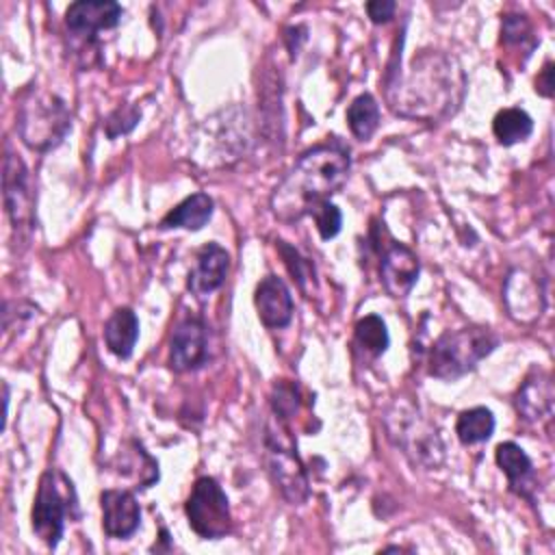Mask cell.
<instances>
[{"label":"cell","instance_id":"3","mask_svg":"<svg viewBox=\"0 0 555 555\" xmlns=\"http://www.w3.org/2000/svg\"><path fill=\"white\" fill-rule=\"evenodd\" d=\"M17 130L28 147L48 152L72 130V113L56 93L30 87L20 100Z\"/></svg>","mask_w":555,"mask_h":555},{"label":"cell","instance_id":"16","mask_svg":"<svg viewBox=\"0 0 555 555\" xmlns=\"http://www.w3.org/2000/svg\"><path fill=\"white\" fill-rule=\"evenodd\" d=\"M553 397L555 395H553L551 375L544 371H533L527 375V379L516 392V410L525 421L538 423L551 416Z\"/></svg>","mask_w":555,"mask_h":555},{"label":"cell","instance_id":"9","mask_svg":"<svg viewBox=\"0 0 555 555\" xmlns=\"http://www.w3.org/2000/svg\"><path fill=\"white\" fill-rule=\"evenodd\" d=\"M264 444H267V466L275 488L282 492V496L291 505H301L308 499L310 488H308L304 464L299 462L293 444L284 440L282 431H271V429H267Z\"/></svg>","mask_w":555,"mask_h":555},{"label":"cell","instance_id":"20","mask_svg":"<svg viewBox=\"0 0 555 555\" xmlns=\"http://www.w3.org/2000/svg\"><path fill=\"white\" fill-rule=\"evenodd\" d=\"M212 210H215V204L206 193H193L163 217L160 228L163 230L182 228V230L195 232V230H202L210 221Z\"/></svg>","mask_w":555,"mask_h":555},{"label":"cell","instance_id":"25","mask_svg":"<svg viewBox=\"0 0 555 555\" xmlns=\"http://www.w3.org/2000/svg\"><path fill=\"white\" fill-rule=\"evenodd\" d=\"M310 215H312V219L317 223V230H319L323 241H330V238H334L340 232L343 215H340L338 206H334L330 199L319 204Z\"/></svg>","mask_w":555,"mask_h":555},{"label":"cell","instance_id":"30","mask_svg":"<svg viewBox=\"0 0 555 555\" xmlns=\"http://www.w3.org/2000/svg\"><path fill=\"white\" fill-rule=\"evenodd\" d=\"M397 4L392 0H373L366 2V13L371 17L373 24H386L388 20H392Z\"/></svg>","mask_w":555,"mask_h":555},{"label":"cell","instance_id":"23","mask_svg":"<svg viewBox=\"0 0 555 555\" xmlns=\"http://www.w3.org/2000/svg\"><path fill=\"white\" fill-rule=\"evenodd\" d=\"M347 124L356 139L366 141L379 126V104L371 93L358 95L347 108Z\"/></svg>","mask_w":555,"mask_h":555},{"label":"cell","instance_id":"13","mask_svg":"<svg viewBox=\"0 0 555 555\" xmlns=\"http://www.w3.org/2000/svg\"><path fill=\"white\" fill-rule=\"evenodd\" d=\"M102 505V529L108 538L126 540L141 522V507L128 490H104L100 494Z\"/></svg>","mask_w":555,"mask_h":555},{"label":"cell","instance_id":"26","mask_svg":"<svg viewBox=\"0 0 555 555\" xmlns=\"http://www.w3.org/2000/svg\"><path fill=\"white\" fill-rule=\"evenodd\" d=\"M501 35L503 41L509 46H522L525 41H529V46H535L531 22L525 15H505L501 24Z\"/></svg>","mask_w":555,"mask_h":555},{"label":"cell","instance_id":"18","mask_svg":"<svg viewBox=\"0 0 555 555\" xmlns=\"http://www.w3.org/2000/svg\"><path fill=\"white\" fill-rule=\"evenodd\" d=\"M139 338V319L130 308H117L106 325H104V340L113 356L126 360L132 356V349Z\"/></svg>","mask_w":555,"mask_h":555},{"label":"cell","instance_id":"31","mask_svg":"<svg viewBox=\"0 0 555 555\" xmlns=\"http://www.w3.org/2000/svg\"><path fill=\"white\" fill-rule=\"evenodd\" d=\"M535 91L544 98H551L553 95V65L546 63L535 80Z\"/></svg>","mask_w":555,"mask_h":555},{"label":"cell","instance_id":"28","mask_svg":"<svg viewBox=\"0 0 555 555\" xmlns=\"http://www.w3.org/2000/svg\"><path fill=\"white\" fill-rule=\"evenodd\" d=\"M278 249H280V254H282V258H284L293 280H297V284L301 288H306V278H308V271H306L308 262H306V258H301L299 251L295 247H291L288 243H284V241H278Z\"/></svg>","mask_w":555,"mask_h":555},{"label":"cell","instance_id":"27","mask_svg":"<svg viewBox=\"0 0 555 555\" xmlns=\"http://www.w3.org/2000/svg\"><path fill=\"white\" fill-rule=\"evenodd\" d=\"M139 117H141L139 108H134V106H130V104L119 106L117 111H113V113L108 115L106 124H104L108 139H115V137H119V134L130 132V130L139 124Z\"/></svg>","mask_w":555,"mask_h":555},{"label":"cell","instance_id":"17","mask_svg":"<svg viewBox=\"0 0 555 555\" xmlns=\"http://www.w3.org/2000/svg\"><path fill=\"white\" fill-rule=\"evenodd\" d=\"M507 291H516L518 297H505L509 314L516 321H533L535 317H540L544 299H542V288L540 284H535V280L522 271H514L505 284Z\"/></svg>","mask_w":555,"mask_h":555},{"label":"cell","instance_id":"7","mask_svg":"<svg viewBox=\"0 0 555 555\" xmlns=\"http://www.w3.org/2000/svg\"><path fill=\"white\" fill-rule=\"evenodd\" d=\"M191 529L204 540H219L232 529L230 503L212 477H199L184 503Z\"/></svg>","mask_w":555,"mask_h":555},{"label":"cell","instance_id":"24","mask_svg":"<svg viewBox=\"0 0 555 555\" xmlns=\"http://www.w3.org/2000/svg\"><path fill=\"white\" fill-rule=\"evenodd\" d=\"M356 343L371 356H382L388 349L390 336L386 323L377 314H366L356 323Z\"/></svg>","mask_w":555,"mask_h":555},{"label":"cell","instance_id":"22","mask_svg":"<svg viewBox=\"0 0 555 555\" xmlns=\"http://www.w3.org/2000/svg\"><path fill=\"white\" fill-rule=\"evenodd\" d=\"M494 431V416L488 408L477 405L470 410H464L457 416L455 434L462 444H479L486 442Z\"/></svg>","mask_w":555,"mask_h":555},{"label":"cell","instance_id":"5","mask_svg":"<svg viewBox=\"0 0 555 555\" xmlns=\"http://www.w3.org/2000/svg\"><path fill=\"white\" fill-rule=\"evenodd\" d=\"M76 505L72 481L61 470H46L33 503V531L54 548L65 531V520Z\"/></svg>","mask_w":555,"mask_h":555},{"label":"cell","instance_id":"8","mask_svg":"<svg viewBox=\"0 0 555 555\" xmlns=\"http://www.w3.org/2000/svg\"><path fill=\"white\" fill-rule=\"evenodd\" d=\"M2 197L15 241L26 243L35 228V195L24 160L7 147L2 163Z\"/></svg>","mask_w":555,"mask_h":555},{"label":"cell","instance_id":"6","mask_svg":"<svg viewBox=\"0 0 555 555\" xmlns=\"http://www.w3.org/2000/svg\"><path fill=\"white\" fill-rule=\"evenodd\" d=\"M388 436L418 464L438 466L442 460V442L436 431L412 405L397 403L395 412L386 414Z\"/></svg>","mask_w":555,"mask_h":555},{"label":"cell","instance_id":"21","mask_svg":"<svg viewBox=\"0 0 555 555\" xmlns=\"http://www.w3.org/2000/svg\"><path fill=\"white\" fill-rule=\"evenodd\" d=\"M492 132L499 139V143L514 145L529 139V134L533 132V119L522 108H503L492 119Z\"/></svg>","mask_w":555,"mask_h":555},{"label":"cell","instance_id":"10","mask_svg":"<svg viewBox=\"0 0 555 555\" xmlns=\"http://www.w3.org/2000/svg\"><path fill=\"white\" fill-rule=\"evenodd\" d=\"M121 15L124 11L117 2L82 0L67 7L65 26L74 39H78L80 43L93 46L98 39V33L115 28L121 22Z\"/></svg>","mask_w":555,"mask_h":555},{"label":"cell","instance_id":"2","mask_svg":"<svg viewBox=\"0 0 555 555\" xmlns=\"http://www.w3.org/2000/svg\"><path fill=\"white\" fill-rule=\"evenodd\" d=\"M349 150L340 141L317 145L299 156L271 193V210L282 221H299L347 182Z\"/></svg>","mask_w":555,"mask_h":555},{"label":"cell","instance_id":"29","mask_svg":"<svg viewBox=\"0 0 555 555\" xmlns=\"http://www.w3.org/2000/svg\"><path fill=\"white\" fill-rule=\"evenodd\" d=\"M271 403H273V412H275L280 418H288V416L297 410V392H295V386H288V384L275 386V388H273Z\"/></svg>","mask_w":555,"mask_h":555},{"label":"cell","instance_id":"15","mask_svg":"<svg viewBox=\"0 0 555 555\" xmlns=\"http://www.w3.org/2000/svg\"><path fill=\"white\" fill-rule=\"evenodd\" d=\"M228 269H230L228 251L217 243L204 245L197 251L193 271L189 273V291L195 297H206V295L215 293L225 282Z\"/></svg>","mask_w":555,"mask_h":555},{"label":"cell","instance_id":"12","mask_svg":"<svg viewBox=\"0 0 555 555\" xmlns=\"http://www.w3.org/2000/svg\"><path fill=\"white\" fill-rule=\"evenodd\" d=\"M208 358L206 325L199 319H184L178 323L169 345V366L178 373L199 369Z\"/></svg>","mask_w":555,"mask_h":555},{"label":"cell","instance_id":"11","mask_svg":"<svg viewBox=\"0 0 555 555\" xmlns=\"http://www.w3.org/2000/svg\"><path fill=\"white\" fill-rule=\"evenodd\" d=\"M418 269V258L410 247L390 241L384 249H379V275L390 297H405L416 284Z\"/></svg>","mask_w":555,"mask_h":555},{"label":"cell","instance_id":"4","mask_svg":"<svg viewBox=\"0 0 555 555\" xmlns=\"http://www.w3.org/2000/svg\"><path fill=\"white\" fill-rule=\"evenodd\" d=\"M499 345V336L483 325L444 332L429 351V375L457 379L473 371Z\"/></svg>","mask_w":555,"mask_h":555},{"label":"cell","instance_id":"1","mask_svg":"<svg viewBox=\"0 0 555 555\" xmlns=\"http://www.w3.org/2000/svg\"><path fill=\"white\" fill-rule=\"evenodd\" d=\"M464 91V69L451 54L438 50H423L408 69L388 67L386 74V100L405 119L440 121L460 108Z\"/></svg>","mask_w":555,"mask_h":555},{"label":"cell","instance_id":"19","mask_svg":"<svg viewBox=\"0 0 555 555\" xmlns=\"http://www.w3.org/2000/svg\"><path fill=\"white\" fill-rule=\"evenodd\" d=\"M496 464L507 475L512 490L520 496H529V488H533V464L522 447L516 442H501L496 447Z\"/></svg>","mask_w":555,"mask_h":555},{"label":"cell","instance_id":"14","mask_svg":"<svg viewBox=\"0 0 555 555\" xmlns=\"http://www.w3.org/2000/svg\"><path fill=\"white\" fill-rule=\"evenodd\" d=\"M254 304L260 321L271 330L286 327L293 319L291 291L278 275H267L258 282Z\"/></svg>","mask_w":555,"mask_h":555}]
</instances>
